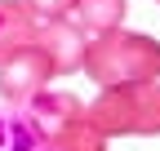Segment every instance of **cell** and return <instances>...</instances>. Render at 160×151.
<instances>
[{
	"instance_id": "obj_1",
	"label": "cell",
	"mask_w": 160,
	"mask_h": 151,
	"mask_svg": "<svg viewBox=\"0 0 160 151\" xmlns=\"http://www.w3.org/2000/svg\"><path fill=\"white\" fill-rule=\"evenodd\" d=\"M85 76L107 89V85H133V80H160V40L142 31H102L89 36L85 49Z\"/></svg>"
},
{
	"instance_id": "obj_2",
	"label": "cell",
	"mask_w": 160,
	"mask_h": 151,
	"mask_svg": "<svg viewBox=\"0 0 160 151\" xmlns=\"http://www.w3.org/2000/svg\"><path fill=\"white\" fill-rule=\"evenodd\" d=\"M85 116L102 138H151L160 134V80L107 85L85 107Z\"/></svg>"
},
{
	"instance_id": "obj_3",
	"label": "cell",
	"mask_w": 160,
	"mask_h": 151,
	"mask_svg": "<svg viewBox=\"0 0 160 151\" xmlns=\"http://www.w3.org/2000/svg\"><path fill=\"white\" fill-rule=\"evenodd\" d=\"M80 116H85V102L76 98V93H49V89H40L36 98L22 107V120L31 129V138H36V151H45L58 134H62L67 124H76Z\"/></svg>"
},
{
	"instance_id": "obj_4",
	"label": "cell",
	"mask_w": 160,
	"mask_h": 151,
	"mask_svg": "<svg viewBox=\"0 0 160 151\" xmlns=\"http://www.w3.org/2000/svg\"><path fill=\"white\" fill-rule=\"evenodd\" d=\"M40 53L49 58L53 76H71L85 67V49H89V31L71 22V18H49V22L36 27V40H31Z\"/></svg>"
},
{
	"instance_id": "obj_5",
	"label": "cell",
	"mask_w": 160,
	"mask_h": 151,
	"mask_svg": "<svg viewBox=\"0 0 160 151\" xmlns=\"http://www.w3.org/2000/svg\"><path fill=\"white\" fill-rule=\"evenodd\" d=\"M49 76H53L49 58L36 45H27V49H18V53H9V58L0 62V98L13 102V107H27L36 93L49 85Z\"/></svg>"
},
{
	"instance_id": "obj_6",
	"label": "cell",
	"mask_w": 160,
	"mask_h": 151,
	"mask_svg": "<svg viewBox=\"0 0 160 151\" xmlns=\"http://www.w3.org/2000/svg\"><path fill=\"white\" fill-rule=\"evenodd\" d=\"M36 13L27 0H0V62L36 40Z\"/></svg>"
},
{
	"instance_id": "obj_7",
	"label": "cell",
	"mask_w": 160,
	"mask_h": 151,
	"mask_svg": "<svg viewBox=\"0 0 160 151\" xmlns=\"http://www.w3.org/2000/svg\"><path fill=\"white\" fill-rule=\"evenodd\" d=\"M71 13L80 18V27H85L89 36H102V31H116L120 22H125L129 0H76Z\"/></svg>"
},
{
	"instance_id": "obj_8",
	"label": "cell",
	"mask_w": 160,
	"mask_h": 151,
	"mask_svg": "<svg viewBox=\"0 0 160 151\" xmlns=\"http://www.w3.org/2000/svg\"><path fill=\"white\" fill-rule=\"evenodd\" d=\"M45 151H107V138L93 129V120L89 116H80L76 124H67L62 134H58Z\"/></svg>"
},
{
	"instance_id": "obj_9",
	"label": "cell",
	"mask_w": 160,
	"mask_h": 151,
	"mask_svg": "<svg viewBox=\"0 0 160 151\" xmlns=\"http://www.w3.org/2000/svg\"><path fill=\"white\" fill-rule=\"evenodd\" d=\"M0 151H36V138L22 116H0Z\"/></svg>"
},
{
	"instance_id": "obj_10",
	"label": "cell",
	"mask_w": 160,
	"mask_h": 151,
	"mask_svg": "<svg viewBox=\"0 0 160 151\" xmlns=\"http://www.w3.org/2000/svg\"><path fill=\"white\" fill-rule=\"evenodd\" d=\"M27 5L36 13V22H49V18H71L76 0H27Z\"/></svg>"
},
{
	"instance_id": "obj_11",
	"label": "cell",
	"mask_w": 160,
	"mask_h": 151,
	"mask_svg": "<svg viewBox=\"0 0 160 151\" xmlns=\"http://www.w3.org/2000/svg\"><path fill=\"white\" fill-rule=\"evenodd\" d=\"M156 5H160V0H156Z\"/></svg>"
}]
</instances>
